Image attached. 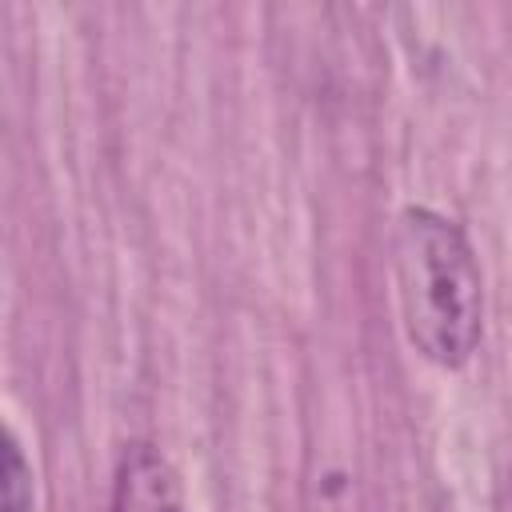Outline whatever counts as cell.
Wrapping results in <instances>:
<instances>
[{"label":"cell","instance_id":"3","mask_svg":"<svg viewBox=\"0 0 512 512\" xmlns=\"http://www.w3.org/2000/svg\"><path fill=\"white\" fill-rule=\"evenodd\" d=\"M4 512H32V468L12 432H4Z\"/></svg>","mask_w":512,"mask_h":512},{"label":"cell","instance_id":"2","mask_svg":"<svg viewBox=\"0 0 512 512\" xmlns=\"http://www.w3.org/2000/svg\"><path fill=\"white\" fill-rule=\"evenodd\" d=\"M112 512H184L180 480L160 448L132 440L120 452L116 484H112Z\"/></svg>","mask_w":512,"mask_h":512},{"label":"cell","instance_id":"1","mask_svg":"<svg viewBox=\"0 0 512 512\" xmlns=\"http://www.w3.org/2000/svg\"><path fill=\"white\" fill-rule=\"evenodd\" d=\"M396 292L408 344L436 368H464L484 336V284L460 224L432 208L400 212Z\"/></svg>","mask_w":512,"mask_h":512}]
</instances>
